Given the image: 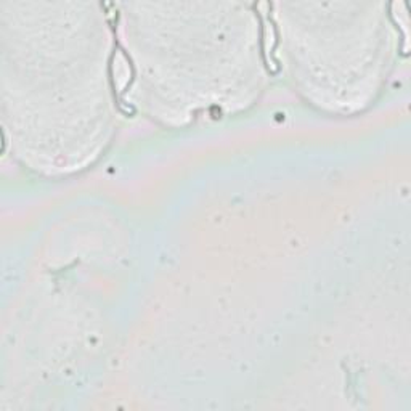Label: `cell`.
I'll list each match as a JSON object with an SVG mask.
<instances>
[{
    "mask_svg": "<svg viewBox=\"0 0 411 411\" xmlns=\"http://www.w3.org/2000/svg\"><path fill=\"white\" fill-rule=\"evenodd\" d=\"M114 69H116V82L122 88V87H124L129 82V66L126 64V61L122 60L120 57H117L116 58Z\"/></svg>",
    "mask_w": 411,
    "mask_h": 411,
    "instance_id": "6da1fadb",
    "label": "cell"
}]
</instances>
